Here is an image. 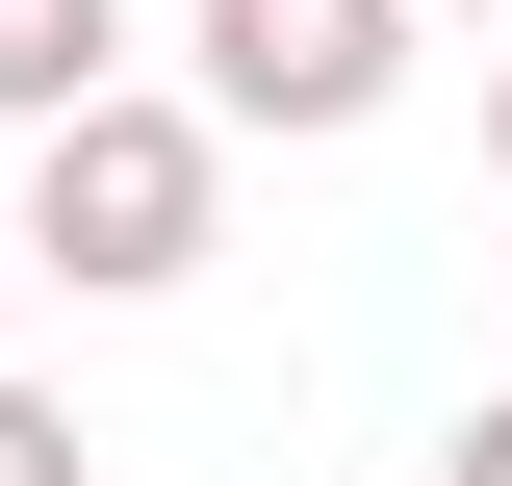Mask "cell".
I'll return each instance as SVG.
<instances>
[{
  "instance_id": "cell-6",
  "label": "cell",
  "mask_w": 512,
  "mask_h": 486,
  "mask_svg": "<svg viewBox=\"0 0 512 486\" xmlns=\"http://www.w3.org/2000/svg\"><path fill=\"white\" fill-rule=\"evenodd\" d=\"M487 180H512V26H487Z\"/></svg>"
},
{
  "instance_id": "cell-4",
  "label": "cell",
  "mask_w": 512,
  "mask_h": 486,
  "mask_svg": "<svg viewBox=\"0 0 512 486\" xmlns=\"http://www.w3.org/2000/svg\"><path fill=\"white\" fill-rule=\"evenodd\" d=\"M0 486H103V435H77V384H26V359H0Z\"/></svg>"
},
{
  "instance_id": "cell-3",
  "label": "cell",
  "mask_w": 512,
  "mask_h": 486,
  "mask_svg": "<svg viewBox=\"0 0 512 486\" xmlns=\"http://www.w3.org/2000/svg\"><path fill=\"white\" fill-rule=\"evenodd\" d=\"M103 77H128V0H0V128L103 103Z\"/></svg>"
},
{
  "instance_id": "cell-7",
  "label": "cell",
  "mask_w": 512,
  "mask_h": 486,
  "mask_svg": "<svg viewBox=\"0 0 512 486\" xmlns=\"http://www.w3.org/2000/svg\"><path fill=\"white\" fill-rule=\"evenodd\" d=\"M410 26H512V0H410Z\"/></svg>"
},
{
  "instance_id": "cell-8",
  "label": "cell",
  "mask_w": 512,
  "mask_h": 486,
  "mask_svg": "<svg viewBox=\"0 0 512 486\" xmlns=\"http://www.w3.org/2000/svg\"><path fill=\"white\" fill-rule=\"evenodd\" d=\"M0 307H26V256H0Z\"/></svg>"
},
{
  "instance_id": "cell-2",
  "label": "cell",
  "mask_w": 512,
  "mask_h": 486,
  "mask_svg": "<svg viewBox=\"0 0 512 486\" xmlns=\"http://www.w3.org/2000/svg\"><path fill=\"white\" fill-rule=\"evenodd\" d=\"M180 103L205 128H231V154H256V128H282V154H333V128H384V103H410V0H180Z\"/></svg>"
},
{
  "instance_id": "cell-5",
  "label": "cell",
  "mask_w": 512,
  "mask_h": 486,
  "mask_svg": "<svg viewBox=\"0 0 512 486\" xmlns=\"http://www.w3.org/2000/svg\"><path fill=\"white\" fill-rule=\"evenodd\" d=\"M436 486H512V384H487V410H461V461H436Z\"/></svg>"
},
{
  "instance_id": "cell-1",
  "label": "cell",
  "mask_w": 512,
  "mask_h": 486,
  "mask_svg": "<svg viewBox=\"0 0 512 486\" xmlns=\"http://www.w3.org/2000/svg\"><path fill=\"white\" fill-rule=\"evenodd\" d=\"M0 256L77 307H180L205 256H231V128L180 103V77H103V103L26 128V205H0Z\"/></svg>"
}]
</instances>
